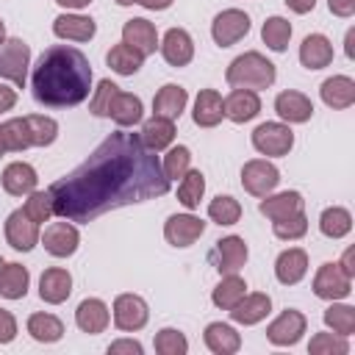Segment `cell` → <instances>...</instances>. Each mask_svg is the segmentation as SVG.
Masks as SVG:
<instances>
[{"instance_id":"cell-19","label":"cell","mask_w":355,"mask_h":355,"mask_svg":"<svg viewBox=\"0 0 355 355\" xmlns=\"http://www.w3.org/2000/svg\"><path fill=\"white\" fill-rule=\"evenodd\" d=\"M230 319L236 322V324H244V327H250V324H258V322H263L269 313H272V300H269V294H261V291H252V294H244L230 311Z\"/></svg>"},{"instance_id":"cell-2","label":"cell","mask_w":355,"mask_h":355,"mask_svg":"<svg viewBox=\"0 0 355 355\" xmlns=\"http://www.w3.org/2000/svg\"><path fill=\"white\" fill-rule=\"evenodd\" d=\"M31 89L36 103L42 105L50 108L78 105L92 92V64L78 47L53 44L36 61L31 72Z\"/></svg>"},{"instance_id":"cell-51","label":"cell","mask_w":355,"mask_h":355,"mask_svg":"<svg viewBox=\"0 0 355 355\" xmlns=\"http://www.w3.org/2000/svg\"><path fill=\"white\" fill-rule=\"evenodd\" d=\"M108 352L111 355H141V344L136 338H119L108 344Z\"/></svg>"},{"instance_id":"cell-28","label":"cell","mask_w":355,"mask_h":355,"mask_svg":"<svg viewBox=\"0 0 355 355\" xmlns=\"http://www.w3.org/2000/svg\"><path fill=\"white\" fill-rule=\"evenodd\" d=\"M186 103H189V92L183 86H178V83H166L153 97V114L155 116H166V119L175 122L186 111Z\"/></svg>"},{"instance_id":"cell-55","label":"cell","mask_w":355,"mask_h":355,"mask_svg":"<svg viewBox=\"0 0 355 355\" xmlns=\"http://www.w3.org/2000/svg\"><path fill=\"white\" fill-rule=\"evenodd\" d=\"M294 14H308V11H313V6H316V0H283Z\"/></svg>"},{"instance_id":"cell-5","label":"cell","mask_w":355,"mask_h":355,"mask_svg":"<svg viewBox=\"0 0 355 355\" xmlns=\"http://www.w3.org/2000/svg\"><path fill=\"white\" fill-rule=\"evenodd\" d=\"M252 147L266 158L288 155L294 147V133L286 122H261L252 130Z\"/></svg>"},{"instance_id":"cell-49","label":"cell","mask_w":355,"mask_h":355,"mask_svg":"<svg viewBox=\"0 0 355 355\" xmlns=\"http://www.w3.org/2000/svg\"><path fill=\"white\" fill-rule=\"evenodd\" d=\"M22 211H25L36 225H42V222H47L50 216H55V214H53V197H50V191H36V189H33V191L28 194Z\"/></svg>"},{"instance_id":"cell-44","label":"cell","mask_w":355,"mask_h":355,"mask_svg":"<svg viewBox=\"0 0 355 355\" xmlns=\"http://www.w3.org/2000/svg\"><path fill=\"white\" fill-rule=\"evenodd\" d=\"M25 119H28V128H31L33 147H50V144L58 139V122H55L53 116L31 114V116H25Z\"/></svg>"},{"instance_id":"cell-33","label":"cell","mask_w":355,"mask_h":355,"mask_svg":"<svg viewBox=\"0 0 355 355\" xmlns=\"http://www.w3.org/2000/svg\"><path fill=\"white\" fill-rule=\"evenodd\" d=\"M119 128H133L136 122H141L144 116V105H141V97L130 94V92H119L114 97V105H111V114H108Z\"/></svg>"},{"instance_id":"cell-9","label":"cell","mask_w":355,"mask_h":355,"mask_svg":"<svg viewBox=\"0 0 355 355\" xmlns=\"http://www.w3.org/2000/svg\"><path fill=\"white\" fill-rule=\"evenodd\" d=\"M150 308L139 294H119L114 300V324L122 333H136L147 324Z\"/></svg>"},{"instance_id":"cell-20","label":"cell","mask_w":355,"mask_h":355,"mask_svg":"<svg viewBox=\"0 0 355 355\" xmlns=\"http://www.w3.org/2000/svg\"><path fill=\"white\" fill-rule=\"evenodd\" d=\"M308 275V252L302 247H288L275 261V277L283 286H297Z\"/></svg>"},{"instance_id":"cell-38","label":"cell","mask_w":355,"mask_h":355,"mask_svg":"<svg viewBox=\"0 0 355 355\" xmlns=\"http://www.w3.org/2000/svg\"><path fill=\"white\" fill-rule=\"evenodd\" d=\"M0 136H3V144L6 150L11 153H22L28 147H33V139H31V128H28V119L25 116H14V119H6L0 125Z\"/></svg>"},{"instance_id":"cell-21","label":"cell","mask_w":355,"mask_h":355,"mask_svg":"<svg viewBox=\"0 0 355 355\" xmlns=\"http://www.w3.org/2000/svg\"><path fill=\"white\" fill-rule=\"evenodd\" d=\"M72 294V275L64 266H50L39 277V297L47 305H61Z\"/></svg>"},{"instance_id":"cell-12","label":"cell","mask_w":355,"mask_h":355,"mask_svg":"<svg viewBox=\"0 0 355 355\" xmlns=\"http://www.w3.org/2000/svg\"><path fill=\"white\" fill-rule=\"evenodd\" d=\"M6 241L17 250V252H31L39 244V225L22 211H11L6 219Z\"/></svg>"},{"instance_id":"cell-27","label":"cell","mask_w":355,"mask_h":355,"mask_svg":"<svg viewBox=\"0 0 355 355\" xmlns=\"http://www.w3.org/2000/svg\"><path fill=\"white\" fill-rule=\"evenodd\" d=\"M194 125L200 128H216L225 119V105H222V94L216 89H200L197 100H194V111H191Z\"/></svg>"},{"instance_id":"cell-41","label":"cell","mask_w":355,"mask_h":355,"mask_svg":"<svg viewBox=\"0 0 355 355\" xmlns=\"http://www.w3.org/2000/svg\"><path fill=\"white\" fill-rule=\"evenodd\" d=\"M324 324L338 333V336H352L355 333V308L352 305H344L338 300H333L327 308H324Z\"/></svg>"},{"instance_id":"cell-53","label":"cell","mask_w":355,"mask_h":355,"mask_svg":"<svg viewBox=\"0 0 355 355\" xmlns=\"http://www.w3.org/2000/svg\"><path fill=\"white\" fill-rule=\"evenodd\" d=\"M14 105H17V92L0 83V114H3V111H11Z\"/></svg>"},{"instance_id":"cell-39","label":"cell","mask_w":355,"mask_h":355,"mask_svg":"<svg viewBox=\"0 0 355 355\" xmlns=\"http://www.w3.org/2000/svg\"><path fill=\"white\" fill-rule=\"evenodd\" d=\"M205 194V175L200 169H189L178 183V202L186 211H194Z\"/></svg>"},{"instance_id":"cell-8","label":"cell","mask_w":355,"mask_h":355,"mask_svg":"<svg viewBox=\"0 0 355 355\" xmlns=\"http://www.w3.org/2000/svg\"><path fill=\"white\" fill-rule=\"evenodd\" d=\"M250 33V17L241 8H225L211 22V36L219 47H230Z\"/></svg>"},{"instance_id":"cell-7","label":"cell","mask_w":355,"mask_h":355,"mask_svg":"<svg viewBox=\"0 0 355 355\" xmlns=\"http://www.w3.org/2000/svg\"><path fill=\"white\" fill-rule=\"evenodd\" d=\"M349 291H352V277L336 261H327V263H322L316 269V275H313V294L319 300H327V302L344 300V297H349Z\"/></svg>"},{"instance_id":"cell-23","label":"cell","mask_w":355,"mask_h":355,"mask_svg":"<svg viewBox=\"0 0 355 355\" xmlns=\"http://www.w3.org/2000/svg\"><path fill=\"white\" fill-rule=\"evenodd\" d=\"M222 105H225V116L241 125V122H250V119L258 116V111H261V97H258V92H252V89H233V92L222 100Z\"/></svg>"},{"instance_id":"cell-54","label":"cell","mask_w":355,"mask_h":355,"mask_svg":"<svg viewBox=\"0 0 355 355\" xmlns=\"http://www.w3.org/2000/svg\"><path fill=\"white\" fill-rule=\"evenodd\" d=\"M338 266H341L349 277H355V247H347V250H344V255H341Z\"/></svg>"},{"instance_id":"cell-11","label":"cell","mask_w":355,"mask_h":355,"mask_svg":"<svg viewBox=\"0 0 355 355\" xmlns=\"http://www.w3.org/2000/svg\"><path fill=\"white\" fill-rule=\"evenodd\" d=\"M39 241L44 244V250L53 258H69V255H75V250L80 244V233L69 219H61V222H53L50 227H44V236H39Z\"/></svg>"},{"instance_id":"cell-42","label":"cell","mask_w":355,"mask_h":355,"mask_svg":"<svg viewBox=\"0 0 355 355\" xmlns=\"http://www.w3.org/2000/svg\"><path fill=\"white\" fill-rule=\"evenodd\" d=\"M161 169L166 175V180H178L183 178L189 169H191V150L186 144H178V147H166V155L161 158Z\"/></svg>"},{"instance_id":"cell-17","label":"cell","mask_w":355,"mask_h":355,"mask_svg":"<svg viewBox=\"0 0 355 355\" xmlns=\"http://www.w3.org/2000/svg\"><path fill=\"white\" fill-rule=\"evenodd\" d=\"M275 111L286 125H302V122H308L313 116V103L302 92L286 89V92H280L275 97Z\"/></svg>"},{"instance_id":"cell-47","label":"cell","mask_w":355,"mask_h":355,"mask_svg":"<svg viewBox=\"0 0 355 355\" xmlns=\"http://www.w3.org/2000/svg\"><path fill=\"white\" fill-rule=\"evenodd\" d=\"M116 94H119V86H116L111 78H103V80L97 83V89H94V94H92V100H89V111H92L94 116H108Z\"/></svg>"},{"instance_id":"cell-25","label":"cell","mask_w":355,"mask_h":355,"mask_svg":"<svg viewBox=\"0 0 355 355\" xmlns=\"http://www.w3.org/2000/svg\"><path fill=\"white\" fill-rule=\"evenodd\" d=\"M3 189H6V194H11V197H28L33 189H36V183H39V175H36V169L31 166V164H25V161H14V164H8L6 169H3Z\"/></svg>"},{"instance_id":"cell-3","label":"cell","mask_w":355,"mask_h":355,"mask_svg":"<svg viewBox=\"0 0 355 355\" xmlns=\"http://www.w3.org/2000/svg\"><path fill=\"white\" fill-rule=\"evenodd\" d=\"M275 78H277L275 64L266 55H261L258 50H247V53L236 55L225 72V80L233 89H252V92L269 89L275 83Z\"/></svg>"},{"instance_id":"cell-43","label":"cell","mask_w":355,"mask_h":355,"mask_svg":"<svg viewBox=\"0 0 355 355\" xmlns=\"http://www.w3.org/2000/svg\"><path fill=\"white\" fill-rule=\"evenodd\" d=\"M208 219L211 222H216V225H236L239 219H241V205H239V200L236 197H230V194H219V197H214L211 202H208Z\"/></svg>"},{"instance_id":"cell-52","label":"cell","mask_w":355,"mask_h":355,"mask_svg":"<svg viewBox=\"0 0 355 355\" xmlns=\"http://www.w3.org/2000/svg\"><path fill=\"white\" fill-rule=\"evenodd\" d=\"M327 8H330V14L347 19L355 14V0H327Z\"/></svg>"},{"instance_id":"cell-6","label":"cell","mask_w":355,"mask_h":355,"mask_svg":"<svg viewBox=\"0 0 355 355\" xmlns=\"http://www.w3.org/2000/svg\"><path fill=\"white\" fill-rule=\"evenodd\" d=\"M277 183H280V169L266 158H252V161H247L241 166V186L252 197L272 194L277 189Z\"/></svg>"},{"instance_id":"cell-46","label":"cell","mask_w":355,"mask_h":355,"mask_svg":"<svg viewBox=\"0 0 355 355\" xmlns=\"http://www.w3.org/2000/svg\"><path fill=\"white\" fill-rule=\"evenodd\" d=\"M272 233L280 239V241H297L308 233V219L305 214H291V216H283V219H272Z\"/></svg>"},{"instance_id":"cell-37","label":"cell","mask_w":355,"mask_h":355,"mask_svg":"<svg viewBox=\"0 0 355 355\" xmlns=\"http://www.w3.org/2000/svg\"><path fill=\"white\" fill-rule=\"evenodd\" d=\"M319 230L327 239H344L352 230V214L347 208H341V205H330L319 216Z\"/></svg>"},{"instance_id":"cell-34","label":"cell","mask_w":355,"mask_h":355,"mask_svg":"<svg viewBox=\"0 0 355 355\" xmlns=\"http://www.w3.org/2000/svg\"><path fill=\"white\" fill-rule=\"evenodd\" d=\"M28 333L39 344H55L64 336V322L53 313H31L28 316Z\"/></svg>"},{"instance_id":"cell-61","label":"cell","mask_w":355,"mask_h":355,"mask_svg":"<svg viewBox=\"0 0 355 355\" xmlns=\"http://www.w3.org/2000/svg\"><path fill=\"white\" fill-rule=\"evenodd\" d=\"M6 153V144H3V136H0V155Z\"/></svg>"},{"instance_id":"cell-29","label":"cell","mask_w":355,"mask_h":355,"mask_svg":"<svg viewBox=\"0 0 355 355\" xmlns=\"http://www.w3.org/2000/svg\"><path fill=\"white\" fill-rule=\"evenodd\" d=\"M202 341L214 355H233L241 349V336L236 333L233 324H225V322H211L202 333Z\"/></svg>"},{"instance_id":"cell-4","label":"cell","mask_w":355,"mask_h":355,"mask_svg":"<svg viewBox=\"0 0 355 355\" xmlns=\"http://www.w3.org/2000/svg\"><path fill=\"white\" fill-rule=\"evenodd\" d=\"M31 67V47L22 39H3L0 42V78L11 80L17 89H25Z\"/></svg>"},{"instance_id":"cell-10","label":"cell","mask_w":355,"mask_h":355,"mask_svg":"<svg viewBox=\"0 0 355 355\" xmlns=\"http://www.w3.org/2000/svg\"><path fill=\"white\" fill-rule=\"evenodd\" d=\"M305 327H308L305 313H300V311H294V308H286L277 319L269 322L266 338H269V344H275V347H294V344L302 338Z\"/></svg>"},{"instance_id":"cell-60","label":"cell","mask_w":355,"mask_h":355,"mask_svg":"<svg viewBox=\"0 0 355 355\" xmlns=\"http://www.w3.org/2000/svg\"><path fill=\"white\" fill-rule=\"evenodd\" d=\"M136 0H116V6H133Z\"/></svg>"},{"instance_id":"cell-57","label":"cell","mask_w":355,"mask_h":355,"mask_svg":"<svg viewBox=\"0 0 355 355\" xmlns=\"http://www.w3.org/2000/svg\"><path fill=\"white\" fill-rule=\"evenodd\" d=\"M61 8H69V11H80L86 6H92V0H55Z\"/></svg>"},{"instance_id":"cell-35","label":"cell","mask_w":355,"mask_h":355,"mask_svg":"<svg viewBox=\"0 0 355 355\" xmlns=\"http://www.w3.org/2000/svg\"><path fill=\"white\" fill-rule=\"evenodd\" d=\"M244 294H247V283H244V277H239L233 272V275H222V280L216 283V288L211 294V302L222 311H230Z\"/></svg>"},{"instance_id":"cell-31","label":"cell","mask_w":355,"mask_h":355,"mask_svg":"<svg viewBox=\"0 0 355 355\" xmlns=\"http://www.w3.org/2000/svg\"><path fill=\"white\" fill-rule=\"evenodd\" d=\"M305 205L302 194L300 191H280V194H266L258 205V211L266 216V219H283V216H291V214H300Z\"/></svg>"},{"instance_id":"cell-58","label":"cell","mask_w":355,"mask_h":355,"mask_svg":"<svg viewBox=\"0 0 355 355\" xmlns=\"http://www.w3.org/2000/svg\"><path fill=\"white\" fill-rule=\"evenodd\" d=\"M352 44H355V28L347 31V47H344L347 50V58H355V47Z\"/></svg>"},{"instance_id":"cell-18","label":"cell","mask_w":355,"mask_h":355,"mask_svg":"<svg viewBox=\"0 0 355 355\" xmlns=\"http://www.w3.org/2000/svg\"><path fill=\"white\" fill-rule=\"evenodd\" d=\"M53 33L58 39H67V42H89L94 39L97 33V22L86 14H78V11H67V14H58L53 19Z\"/></svg>"},{"instance_id":"cell-40","label":"cell","mask_w":355,"mask_h":355,"mask_svg":"<svg viewBox=\"0 0 355 355\" xmlns=\"http://www.w3.org/2000/svg\"><path fill=\"white\" fill-rule=\"evenodd\" d=\"M261 39L272 53H283L291 42V22L286 17H269L261 28Z\"/></svg>"},{"instance_id":"cell-45","label":"cell","mask_w":355,"mask_h":355,"mask_svg":"<svg viewBox=\"0 0 355 355\" xmlns=\"http://www.w3.org/2000/svg\"><path fill=\"white\" fill-rule=\"evenodd\" d=\"M308 352L311 355H347L349 341H347V336H338V333H316V336H311Z\"/></svg>"},{"instance_id":"cell-50","label":"cell","mask_w":355,"mask_h":355,"mask_svg":"<svg viewBox=\"0 0 355 355\" xmlns=\"http://www.w3.org/2000/svg\"><path fill=\"white\" fill-rule=\"evenodd\" d=\"M17 338V319L11 311L0 308V344H11Z\"/></svg>"},{"instance_id":"cell-62","label":"cell","mask_w":355,"mask_h":355,"mask_svg":"<svg viewBox=\"0 0 355 355\" xmlns=\"http://www.w3.org/2000/svg\"><path fill=\"white\" fill-rule=\"evenodd\" d=\"M3 266H6V261H3V258H0V269H3Z\"/></svg>"},{"instance_id":"cell-48","label":"cell","mask_w":355,"mask_h":355,"mask_svg":"<svg viewBox=\"0 0 355 355\" xmlns=\"http://www.w3.org/2000/svg\"><path fill=\"white\" fill-rule=\"evenodd\" d=\"M155 352L158 355H186L189 352V341L180 330L175 327H164L155 333Z\"/></svg>"},{"instance_id":"cell-36","label":"cell","mask_w":355,"mask_h":355,"mask_svg":"<svg viewBox=\"0 0 355 355\" xmlns=\"http://www.w3.org/2000/svg\"><path fill=\"white\" fill-rule=\"evenodd\" d=\"M105 64H108L116 75H136V72L141 69V64H144V55L136 53L133 47H128L125 42H119V44H114V47L105 53Z\"/></svg>"},{"instance_id":"cell-16","label":"cell","mask_w":355,"mask_h":355,"mask_svg":"<svg viewBox=\"0 0 355 355\" xmlns=\"http://www.w3.org/2000/svg\"><path fill=\"white\" fill-rule=\"evenodd\" d=\"M158 47H161L164 61L169 67H178V69L191 64V58H194V42H191L189 31H183V28H169L164 33V39L158 42Z\"/></svg>"},{"instance_id":"cell-22","label":"cell","mask_w":355,"mask_h":355,"mask_svg":"<svg viewBox=\"0 0 355 355\" xmlns=\"http://www.w3.org/2000/svg\"><path fill=\"white\" fill-rule=\"evenodd\" d=\"M319 97L327 108L333 111H344L355 103V80L349 75H333L327 80H322L319 86Z\"/></svg>"},{"instance_id":"cell-56","label":"cell","mask_w":355,"mask_h":355,"mask_svg":"<svg viewBox=\"0 0 355 355\" xmlns=\"http://www.w3.org/2000/svg\"><path fill=\"white\" fill-rule=\"evenodd\" d=\"M141 8H147V11H166L175 0H136Z\"/></svg>"},{"instance_id":"cell-30","label":"cell","mask_w":355,"mask_h":355,"mask_svg":"<svg viewBox=\"0 0 355 355\" xmlns=\"http://www.w3.org/2000/svg\"><path fill=\"white\" fill-rule=\"evenodd\" d=\"M139 139H141V144H144L147 150L161 153V150L172 147V141H175V122L166 119V116H155V114H153V119H147V122L141 125Z\"/></svg>"},{"instance_id":"cell-26","label":"cell","mask_w":355,"mask_h":355,"mask_svg":"<svg viewBox=\"0 0 355 355\" xmlns=\"http://www.w3.org/2000/svg\"><path fill=\"white\" fill-rule=\"evenodd\" d=\"M300 64L305 69H324L333 64V44L324 33H311L300 44Z\"/></svg>"},{"instance_id":"cell-13","label":"cell","mask_w":355,"mask_h":355,"mask_svg":"<svg viewBox=\"0 0 355 355\" xmlns=\"http://www.w3.org/2000/svg\"><path fill=\"white\" fill-rule=\"evenodd\" d=\"M205 233V222L194 214H172L164 222V239L172 247H191Z\"/></svg>"},{"instance_id":"cell-15","label":"cell","mask_w":355,"mask_h":355,"mask_svg":"<svg viewBox=\"0 0 355 355\" xmlns=\"http://www.w3.org/2000/svg\"><path fill=\"white\" fill-rule=\"evenodd\" d=\"M122 42L147 58V55H153L158 50V31H155V25L150 19L133 17V19H128L122 25Z\"/></svg>"},{"instance_id":"cell-32","label":"cell","mask_w":355,"mask_h":355,"mask_svg":"<svg viewBox=\"0 0 355 355\" xmlns=\"http://www.w3.org/2000/svg\"><path fill=\"white\" fill-rule=\"evenodd\" d=\"M31 286V272L22 263H6L0 269V297L6 300H22Z\"/></svg>"},{"instance_id":"cell-59","label":"cell","mask_w":355,"mask_h":355,"mask_svg":"<svg viewBox=\"0 0 355 355\" xmlns=\"http://www.w3.org/2000/svg\"><path fill=\"white\" fill-rule=\"evenodd\" d=\"M3 39H6V22L0 19V42H3Z\"/></svg>"},{"instance_id":"cell-1","label":"cell","mask_w":355,"mask_h":355,"mask_svg":"<svg viewBox=\"0 0 355 355\" xmlns=\"http://www.w3.org/2000/svg\"><path fill=\"white\" fill-rule=\"evenodd\" d=\"M53 214L69 222H92L114 208L164 197L169 180L161 158L136 133H111L78 169L50 189Z\"/></svg>"},{"instance_id":"cell-14","label":"cell","mask_w":355,"mask_h":355,"mask_svg":"<svg viewBox=\"0 0 355 355\" xmlns=\"http://www.w3.org/2000/svg\"><path fill=\"white\" fill-rule=\"evenodd\" d=\"M247 258H250V250H247V241L241 236H225L214 247V266L219 275L239 272L247 263Z\"/></svg>"},{"instance_id":"cell-24","label":"cell","mask_w":355,"mask_h":355,"mask_svg":"<svg viewBox=\"0 0 355 355\" xmlns=\"http://www.w3.org/2000/svg\"><path fill=\"white\" fill-rule=\"evenodd\" d=\"M108 322H111V313H108V305H105L103 300H97V297L80 300V305H78V311H75V324H78L83 333L97 336V333H103V330L108 327Z\"/></svg>"}]
</instances>
